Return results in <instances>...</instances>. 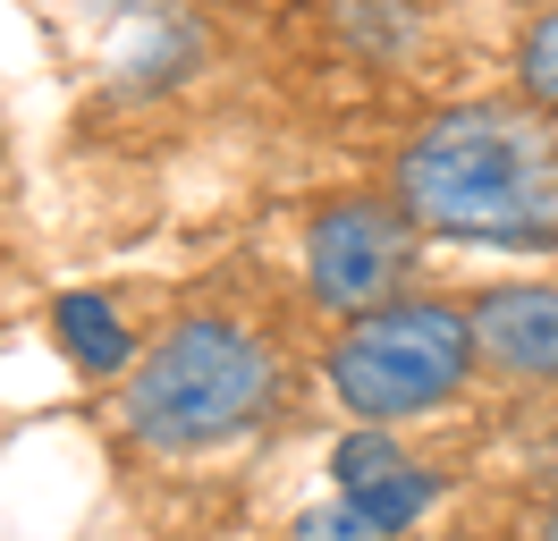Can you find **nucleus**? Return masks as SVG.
Masks as SVG:
<instances>
[{
	"instance_id": "f257e3e1",
	"label": "nucleus",
	"mask_w": 558,
	"mask_h": 541,
	"mask_svg": "<svg viewBox=\"0 0 558 541\" xmlns=\"http://www.w3.org/2000/svg\"><path fill=\"white\" fill-rule=\"evenodd\" d=\"M398 212L457 245H508L542 254L558 245V135L550 110L517 101H457L423 119L389 178Z\"/></svg>"
},
{
	"instance_id": "f03ea898",
	"label": "nucleus",
	"mask_w": 558,
	"mask_h": 541,
	"mask_svg": "<svg viewBox=\"0 0 558 541\" xmlns=\"http://www.w3.org/2000/svg\"><path fill=\"white\" fill-rule=\"evenodd\" d=\"M279 398V364L271 347L245 330V322H178L128 364V389H119V423L161 448V457H195V448H220L263 423V406Z\"/></svg>"
},
{
	"instance_id": "7ed1b4c3",
	"label": "nucleus",
	"mask_w": 558,
	"mask_h": 541,
	"mask_svg": "<svg viewBox=\"0 0 558 541\" xmlns=\"http://www.w3.org/2000/svg\"><path fill=\"white\" fill-rule=\"evenodd\" d=\"M474 304L449 297H398L381 313H355L348 330L330 338V389L355 423H407V414H432L465 389L474 372Z\"/></svg>"
},
{
	"instance_id": "20e7f679",
	"label": "nucleus",
	"mask_w": 558,
	"mask_h": 541,
	"mask_svg": "<svg viewBox=\"0 0 558 541\" xmlns=\"http://www.w3.org/2000/svg\"><path fill=\"white\" fill-rule=\"evenodd\" d=\"M423 254V229L398 212V195H339L305 220V288L330 313H381L407 297Z\"/></svg>"
},
{
	"instance_id": "39448f33",
	"label": "nucleus",
	"mask_w": 558,
	"mask_h": 541,
	"mask_svg": "<svg viewBox=\"0 0 558 541\" xmlns=\"http://www.w3.org/2000/svg\"><path fill=\"white\" fill-rule=\"evenodd\" d=\"M330 473H339V500L364 516V533L389 541V533H407L423 507H432V473L398 448V440H381L373 423L364 432L339 440V457H330Z\"/></svg>"
},
{
	"instance_id": "423d86ee",
	"label": "nucleus",
	"mask_w": 558,
	"mask_h": 541,
	"mask_svg": "<svg viewBox=\"0 0 558 541\" xmlns=\"http://www.w3.org/2000/svg\"><path fill=\"white\" fill-rule=\"evenodd\" d=\"M474 347L517 381H558V288H490L474 304Z\"/></svg>"
},
{
	"instance_id": "0eeeda50",
	"label": "nucleus",
	"mask_w": 558,
	"mask_h": 541,
	"mask_svg": "<svg viewBox=\"0 0 558 541\" xmlns=\"http://www.w3.org/2000/svg\"><path fill=\"white\" fill-rule=\"evenodd\" d=\"M51 330H60V347H69L85 372H128L136 364V338H128V322H119L102 297H60Z\"/></svg>"
},
{
	"instance_id": "6e6552de",
	"label": "nucleus",
	"mask_w": 558,
	"mask_h": 541,
	"mask_svg": "<svg viewBox=\"0 0 558 541\" xmlns=\"http://www.w3.org/2000/svg\"><path fill=\"white\" fill-rule=\"evenodd\" d=\"M517 85H524L533 110H558V9H542L517 34Z\"/></svg>"
},
{
	"instance_id": "1a4fd4ad",
	"label": "nucleus",
	"mask_w": 558,
	"mask_h": 541,
	"mask_svg": "<svg viewBox=\"0 0 558 541\" xmlns=\"http://www.w3.org/2000/svg\"><path fill=\"white\" fill-rule=\"evenodd\" d=\"M296 541H373V533H364V516L339 500V507H322V516H305V525H296Z\"/></svg>"
},
{
	"instance_id": "9d476101",
	"label": "nucleus",
	"mask_w": 558,
	"mask_h": 541,
	"mask_svg": "<svg viewBox=\"0 0 558 541\" xmlns=\"http://www.w3.org/2000/svg\"><path fill=\"white\" fill-rule=\"evenodd\" d=\"M542 541H558V507H550V525H542Z\"/></svg>"
}]
</instances>
